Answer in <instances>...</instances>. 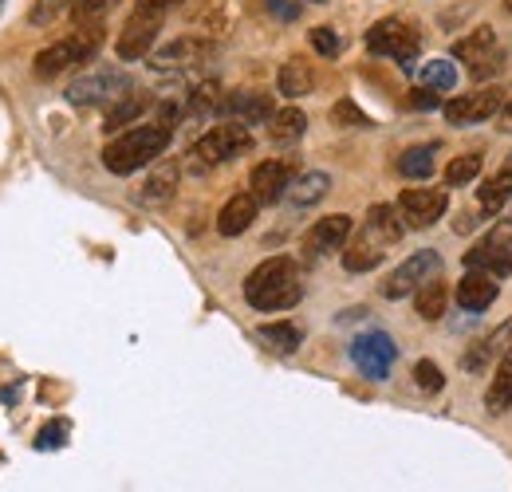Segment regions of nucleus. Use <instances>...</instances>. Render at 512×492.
<instances>
[{
	"label": "nucleus",
	"instance_id": "obj_1",
	"mask_svg": "<svg viewBox=\"0 0 512 492\" xmlns=\"http://www.w3.org/2000/svg\"><path fill=\"white\" fill-rule=\"evenodd\" d=\"M245 300L256 311H288L304 300V280L300 264L292 256H272L256 264L245 280Z\"/></svg>",
	"mask_w": 512,
	"mask_h": 492
},
{
	"label": "nucleus",
	"instance_id": "obj_2",
	"mask_svg": "<svg viewBox=\"0 0 512 492\" xmlns=\"http://www.w3.org/2000/svg\"><path fill=\"white\" fill-rule=\"evenodd\" d=\"M170 138H174V126L170 123H142L123 130L115 142L103 146V166L119 178H127L134 170H146L154 166L166 150H170Z\"/></svg>",
	"mask_w": 512,
	"mask_h": 492
},
{
	"label": "nucleus",
	"instance_id": "obj_3",
	"mask_svg": "<svg viewBox=\"0 0 512 492\" xmlns=\"http://www.w3.org/2000/svg\"><path fill=\"white\" fill-rule=\"evenodd\" d=\"M398 205H375L359 229L355 241L343 248V268L347 272H371L386 260V252L402 241V225H398Z\"/></svg>",
	"mask_w": 512,
	"mask_h": 492
},
{
	"label": "nucleus",
	"instance_id": "obj_4",
	"mask_svg": "<svg viewBox=\"0 0 512 492\" xmlns=\"http://www.w3.org/2000/svg\"><path fill=\"white\" fill-rule=\"evenodd\" d=\"M249 146H253L249 126H241V123L213 126V130H205V134L190 146V154H186V170H190V174H209V170L225 166L229 158L245 154Z\"/></svg>",
	"mask_w": 512,
	"mask_h": 492
},
{
	"label": "nucleus",
	"instance_id": "obj_5",
	"mask_svg": "<svg viewBox=\"0 0 512 492\" xmlns=\"http://www.w3.org/2000/svg\"><path fill=\"white\" fill-rule=\"evenodd\" d=\"M174 4H178V0H138V4H134L130 20L123 24V32H119V44H115L119 60L134 63L154 48V40H158V32H162V24H166V12H170Z\"/></svg>",
	"mask_w": 512,
	"mask_h": 492
},
{
	"label": "nucleus",
	"instance_id": "obj_6",
	"mask_svg": "<svg viewBox=\"0 0 512 492\" xmlns=\"http://www.w3.org/2000/svg\"><path fill=\"white\" fill-rule=\"evenodd\" d=\"M99 44H103V32H99V24H79V32H71L64 40H56V44H48L36 63H32V71H36V79H56V75H64L71 67H79V63H87L95 52H99Z\"/></svg>",
	"mask_w": 512,
	"mask_h": 492
},
{
	"label": "nucleus",
	"instance_id": "obj_7",
	"mask_svg": "<svg viewBox=\"0 0 512 492\" xmlns=\"http://www.w3.org/2000/svg\"><path fill=\"white\" fill-rule=\"evenodd\" d=\"M367 52H375V56H386V60L410 67L414 56H418V32H414L410 20L386 16V20H379V24L367 32Z\"/></svg>",
	"mask_w": 512,
	"mask_h": 492
},
{
	"label": "nucleus",
	"instance_id": "obj_8",
	"mask_svg": "<svg viewBox=\"0 0 512 492\" xmlns=\"http://www.w3.org/2000/svg\"><path fill=\"white\" fill-rule=\"evenodd\" d=\"M453 60L469 63V75L473 79H493L497 71H501V48H497V32L489 28V24H481V28H473L469 36H461L457 44H453Z\"/></svg>",
	"mask_w": 512,
	"mask_h": 492
},
{
	"label": "nucleus",
	"instance_id": "obj_9",
	"mask_svg": "<svg viewBox=\"0 0 512 492\" xmlns=\"http://www.w3.org/2000/svg\"><path fill=\"white\" fill-rule=\"evenodd\" d=\"M465 268L469 272H489V276H509L512 272V221H497L489 229V237L481 245L465 252Z\"/></svg>",
	"mask_w": 512,
	"mask_h": 492
},
{
	"label": "nucleus",
	"instance_id": "obj_10",
	"mask_svg": "<svg viewBox=\"0 0 512 492\" xmlns=\"http://www.w3.org/2000/svg\"><path fill=\"white\" fill-rule=\"evenodd\" d=\"M434 276H442V256L434 252V248H422V252H414V256H406L390 276H386L383 284V296L386 300H402V296H414L426 280H434Z\"/></svg>",
	"mask_w": 512,
	"mask_h": 492
},
{
	"label": "nucleus",
	"instance_id": "obj_11",
	"mask_svg": "<svg viewBox=\"0 0 512 492\" xmlns=\"http://www.w3.org/2000/svg\"><path fill=\"white\" fill-rule=\"evenodd\" d=\"M130 91V75L115 71V67H103V71H91L83 79H75L67 87V103L71 107H95V103H111V99H123Z\"/></svg>",
	"mask_w": 512,
	"mask_h": 492
},
{
	"label": "nucleus",
	"instance_id": "obj_12",
	"mask_svg": "<svg viewBox=\"0 0 512 492\" xmlns=\"http://www.w3.org/2000/svg\"><path fill=\"white\" fill-rule=\"evenodd\" d=\"M505 91L493 83V87H481V91H469V95H457V99H449L446 107V119L449 126H473V123H489L493 115H501V107H505Z\"/></svg>",
	"mask_w": 512,
	"mask_h": 492
},
{
	"label": "nucleus",
	"instance_id": "obj_13",
	"mask_svg": "<svg viewBox=\"0 0 512 492\" xmlns=\"http://www.w3.org/2000/svg\"><path fill=\"white\" fill-rule=\"evenodd\" d=\"M351 359L371 382H383L390 367H394V359H398V347H394V339L386 331H367V335H359L351 343Z\"/></svg>",
	"mask_w": 512,
	"mask_h": 492
},
{
	"label": "nucleus",
	"instance_id": "obj_14",
	"mask_svg": "<svg viewBox=\"0 0 512 492\" xmlns=\"http://www.w3.org/2000/svg\"><path fill=\"white\" fill-rule=\"evenodd\" d=\"M292 182H296V166H292L288 158H268V162H260L253 170L249 193H253L260 205H276V201L288 197Z\"/></svg>",
	"mask_w": 512,
	"mask_h": 492
},
{
	"label": "nucleus",
	"instance_id": "obj_15",
	"mask_svg": "<svg viewBox=\"0 0 512 492\" xmlns=\"http://www.w3.org/2000/svg\"><path fill=\"white\" fill-rule=\"evenodd\" d=\"M446 205V189H402V197H398V213L410 229H430L434 221H442Z\"/></svg>",
	"mask_w": 512,
	"mask_h": 492
},
{
	"label": "nucleus",
	"instance_id": "obj_16",
	"mask_svg": "<svg viewBox=\"0 0 512 492\" xmlns=\"http://www.w3.org/2000/svg\"><path fill=\"white\" fill-rule=\"evenodd\" d=\"M347 241H351V217H347V213H331V217H323V221H316V225L308 229L304 252H308L312 260H320L327 252L347 248Z\"/></svg>",
	"mask_w": 512,
	"mask_h": 492
},
{
	"label": "nucleus",
	"instance_id": "obj_17",
	"mask_svg": "<svg viewBox=\"0 0 512 492\" xmlns=\"http://www.w3.org/2000/svg\"><path fill=\"white\" fill-rule=\"evenodd\" d=\"M221 111L241 126H264L272 123V115H276L272 111V95H264V91H233V95H225Z\"/></svg>",
	"mask_w": 512,
	"mask_h": 492
},
{
	"label": "nucleus",
	"instance_id": "obj_18",
	"mask_svg": "<svg viewBox=\"0 0 512 492\" xmlns=\"http://www.w3.org/2000/svg\"><path fill=\"white\" fill-rule=\"evenodd\" d=\"M453 296H457V308L477 315V311L493 308V300L501 296V284H497V276H489V272H465Z\"/></svg>",
	"mask_w": 512,
	"mask_h": 492
},
{
	"label": "nucleus",
	"instance_id": "obj_19",
	"mask_svg": "<svg viewBox=\"0 0 512 492\" xmlns=\"http://www.w3.org/2000/svg\"><path fill=\"white\" fill-rule=\"evenodd\" d=\"M256 209H260V201H256L253 193H233L221 205V213H217V233L221 237H241L256 221Z\"/></svg>",
	"mask_w": 512,
	"mask_h": 492
},
{
	"label": "nucleus",
	"instance_id": "obj_20",
	"mask_svg": "<svg viewBox=\"0 0 512 492\" xmlns=\"http://www.w3.org/2000/svg\"><path fill=\"white\" fill-rule=\"evenodd\" d=\"M512 339V319L509 323H501L493 335H485V339H477L473 347H465V355H461V370H469V374H481V370L493 363V355H505L501 351V343H509Z\"/></svg>",
	"mask_w": 512,
	"mask_h": 492
},
{
	"label": "nucleus",
	"instance_id": "obj_21",
	"mask_svg": "<svg viewBox=\"0 0 512 492\" xmlns=\"http://www.w3.org/2000/svg\"><path fill=\"white\" fill-rule=\"evenodd\" d=\"M485 410L489 414H509L512 410V343L509 351L501 355V363L493 370V382L485 390Z\"/></svg>",
	"mask_w": 512,
	"mask_h": 492
},
{
	"label": "nucleus",
	"instance_id": "obj_22",
	"mask_svg": "<svg viewBox=\"0 0 512 492\" xmlns=\"http://www.w3.org/2000/svg\"><path fill=\"white\" fill-rule=\"evenodd\" d=\"M477 201H481V213H485V217L501 213V209H505V205L512 201V154L505 158V166H501V170H497L489 182L481 185Z\"/></svg>",
	"mask_w": 512,
	"mask_h": 492
},
{
	"label": "nucleus",
	"instance_id": "obj_23",
	"mask_svg": "<svg viewBox=\"0 0 512 492\" xmlns=\"http://www.w3.org/2000/svg\"><path fill=\"white\" fill-rule=\"evenodd\" d=\"M312 87H316V71L304 60H288L276 75V91L284 99H304V95H312Z\"/></svg>",
	"mask_w": 512,
	"mask_h": 492
},
{
	"label": "nucleus",
	"instance_id": "obj_24",
	"mask_svg": "<svg viewBox=\"0 0 512 492\" xmlns=\"http://www.w3.org/2000/svg\"><path fill=\"white\" fill-rule=\"evenodd\" d=\"M434 154H438V142H422V146H410L398 154V174L410 178V182H426L434 174Z\"/></svg>",
	"mask_w": 512,
	"mask_h": 492
},
{
	"label": "nucleus",
	"instance_id": "obj_25",
	"mask_svg": "<svg viewBox=\"0 0 512 492\" xmlns=\"http://www.w3.org/2000/svg\"><path fill=\"white\" fill-rule=\"evenodd\" d=\"M446 304H449V288L442 276L426 280V284L414 292V311H418L426 323H438V319L446 315Z\"/></svg>",
	"mask_w": 512,
	"mask_h": 492
},
{
	"label": "nucleus",
	"instance_id": "obj_26",
	"mask_svg": "<svg viewBox=\"0 0 512 492\" xmlns=\"http://www.w3.org/2000/svg\"><path fill=\"white\" fill-rule=\"evenodd\" d=\"M304 130H308V115H304L300 107H284V111H276V115H272V123H268V138H272L276 146H292V142H300V138H304Z\"/></svg>",
	"mask_w": 512,
	"mask_h": 492
},
{
	"label": "nucleus",
	"instance_id": "obj_27",
	"mask_svg": "<svg viewBox=\"0 0 512 492\" xmlns=\"http://www.w3.org/2000/svg\"><path fill=\"white\" fill-rule=\"evenodd\" d=\"M327 189H331V178L323 170H308V174H296V182L288 189V201L296 209H308V205H316V201L327 197Z\"/></svg>",
	"mask_w": 512,
	"mask_h": 492
},
{
	"label": "nucleus",
	"instance_id": "obj_28",
	"mask_svg": "<svg viewBox=\"0 0 512 492\" xmlns=\"http://www.w3.org/2000/svg\"><path fill=\"white\" fill-rule=\"evenodd\" d=\"M205 44L201 40H193V36H186V40H174L170 48H162L158 56H154V67H162V71H170V67H193V63L205 60Z\"/></svg>",
	"mask_w": 512,
	"mask_h": 492
},
{
	"label": "nucleus",
	"instance_id": "obj_29",
	"mask_svg": "<svg viewBox=\"0 0 512 492\" xmlns=\"http://www.w3.org/2000/svg\"><path fill=\"white\" fill-rule=\"evenodd\" d=\"M150 107V95H142V91H127L123 99H115V107L107 111V130H123V126L138 123L142 119V111Z\"/></svg>",
	"mask_w": 512,
	"mask_h": 492
},
{
	"label": "nucleus",
	"instance_id": "obj_30",
	"mask_svg": "<svg viewBox=\"0 0 512 492\" xmlns=\"http://www.w3.org/2000/svg\"><path fill=\"white\" fill-rule=\"evenodd\" d=\"M260 339H264L268 347H276L280 355H292V351L304 343V331H300L296 323L280 319V323H264V327H260Z\"/></svg>",
	"mask_w": 512,
	"mask_h": 492
},
{
	"label": "nucleus",
	"instance_id": "obj_31",
	"mask_svg": "<svg viewBox=\"0 0 512 492\" xmlns=\"http://www.w3.org/2000/svg\"><path fill=\"white\" fill-rule=\"evenodd\" d=\"M178 166L174 162H162L150 178H146V185H142V201H166L170 193H174V185H178Z\"/></svg>",
	"mask_w": 512,
	"mask_h": 492
},
{
	"label": "nucleus",
	"instance_id": "obj_32",
	"mask_svg": "<svg viewBox=\"0 0 512 492\" xmlns=\"http://www.w3.org/2000/svg\"><path fill=\"white\" fill-rule=\"evenodd\" d=\"M418 79H422V87H430V91H453V87H457V67L449 60H430V63H422Z\"/></svg>",
	"mask_w": 512,
	"mask_h": 492
},
{
	"label": "nucleus",
	"instance_id": "obj_33",
	"mask_svg": "<svg viewBox=\"0 0 512 492\" xmlns=\"http://www.w3.org/2000/svg\"><path fill=\"white\" fill-rule=\"evenodd\" d=\"M477 174H481V154H461V158H453V162L446 166V185L449 189L469 185Z\"/></svg>",
	"mask_w": 512,
	"mask_h": 492
},
{
	"label": "nucleus",
	"instance_id": "obj_34",
	"mask_svg": "<svg viewBox=\"0 0 512 492\" xmlns=\"http://www.w3.org/2000/svg\"><path fill=\"white\" fill-rule=\"evenodd\" d=\"M67 8H71V0H36L32 4V12H28V20L36 24V28H48L52 20H60Z\"/></svg>",
	"mask_w": 512,
	"mask_h": 492
},
{
	"label": "nucleus",
	"instance_id": "obj_35",
	"mask_svg": "<svg viewBox=\"0 0 512 492\" xmlns=\"http://www.w3.org/2000/svg\"><path fill=\"white\" fill-rule=\"evenodd\" d=\"M115 4H119V0H75V4H71V16H75L79 24H99V16H107Z\"/></svg>",
	"mask_w": 512,
	"mask_h": 492
},
{
	"label": "nucleus",
	"instance_id": "obj_36",
	"mask_svg": "<svg viewBox=\"0 0 512 492\" xmlns=\"http://www.w3.org/2000/svg\"><path fill=\"white\" fill-rule=\"evenodd\" d=\"M414 382H418V390H426V394H438L442 386H446V374L438 363H430V359H422L418 367H414Z\"/></svg>",
	"mask_w": 512,
	"mask_h": 492
},
{
	"label": "nucleus",
	"instance_id": "obj_37",
	"mask_svg": "<svg viewBox=\"0 0 512 492\" xmlns=\"http://www.w3.org/2000/svg\"><path fill=\"white\" fill-rule=\"evenodd\" d=\"M331 123L335 126H347V130H355V126H371V119L351 103V99H339L335 107H331Z\"/></svg>",
	"mask_w": 512,
	"mask_h": 492
},
{
	"label": "nucleus",
	"instance_id": "obj_38",
	"mask_svg": "<svg viewBox=\"0 0 512 492\" xmlns=\"http://www.w3.org/2000/svg\"><path fill=\"white\" fill-rule=\"evenodd\" d=\"M312 48H316L320 56H327V60H335V56L343 52V40H339V32H335V28L320 24V28H312Z\"/></svg>",
	"mask_w": 512,
	"mask_h": 492
},
{
	"label": "nucleus",
	"instance_id": "obj_39",
	"mask_svg": "<svg viewBox=\"0 0 512 492\" xmlns=\"http://www.w3.org/2000/svg\"><path fill=\"white\" fill-rule=\"evenodd\" d=\"M67 437V422H52V426H44L40 437H36V449H60Z\"/></svg>",
	"mask_w": 512,
	"mask_h": 492
},
{
	"label": "nucleus",
	"instance_id": "obj_40",
	"mask_svg": "<svg viewBox=\"0 0 512 492\" xmlns=\"http://www.w3.org/2000/svg\"><path fill=\"white\" fill-rule=\"evenodd\" d=\"M410 107H418V111H434V107H442V99H438V91L418 87V91H410Z\"/></svg>",
	"mask_w": 512,
	"mask_h": 492
},
{
	"label": "nucleus",
	"instance_id": "obj_41",
	"mask_svg": "<svg viewBox=\"0 0 512 492\" xmlns=\"http://www.w3.org/2000/svg\"><path fill=\"white\" fill-rule=\"evenodd\" d=\"M264 8H268L272 16H280V20H296V16H300V4H296V0H264Z\"/></svg>",
	"mask_w": 512,
	"mask_h": 492
},
{
	"label": "nucleus",
	"instance_id": "obj_42",
	"mask_svg": "<svg viewBox=\"0 0 512 492\" xmlns=\"http://www.w3.org/2000/svg\"><path fill=\"white\" fill-rule=\"evenodd\" d=\"M501 123H505V130H512V95L505 99V107H501Z\"/></svg>",
	"mask_w": 512,
	"mask_h": 492
},
{
	"label": "nucleus",
	"instance_id": "obj_43",
	"mask_svg": "<svg viewBox=\"0 0 512 492\" xmlns=\"http://www.w3.org/2000/svg\"><path fill=\"white\" fill-rule=\"evenodd\" d=\"M505 8H509V12H512V0H505Z\"/></svg>",
	"mask_w": 512,
	"mask_h": 492
},
{
	"label": "nucleus",
	"instance_id": "obj_44",
	"mask_svg": "<svg viewBox=\"0 0 512 492\" xmlns=\"http://www.w3.org/2000/svg\"><path fill=\"white\" fill-rule=\"evenodd\" d=\"M312 4H327V0H312Z\"/></svg>",
	"mask_w": 512,
	"mask_h": 492
},
{
	"label": "nucleus",
	"instance_id": "obj_45",
	"mask_svg": "<svg viewBox=\"0 0 512 492\" xmlns=\"http://www.w3.org/2000/svg\"><path fill=\"white\" fill-rule=\"evenodd\" d=\"M0 4H4V0H0Z\"/></svg>",
	"mask_w": 512,
	"mask_h": 492
}]
</instances>
